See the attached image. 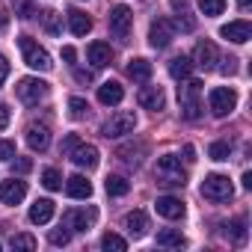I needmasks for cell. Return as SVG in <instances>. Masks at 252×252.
Returning <instances> with one entry per match:
<instances>
[{
    "label": "cell",
    "mask_w": 252,
    "mask_h": 252,
    "mask_svg": "<svg viewBox=\"0 0 252 252\" xmlns=\"http://www.w3.org/2000/svg\"><path fill=\"white\" fill-rule=\"evenodd\" d=\"M68 110H71V116H74V119H80V116H83V113L89 110V104H86L83 98H77V95H71V98H68Z\"/></svg>",
    "instance_id": "cell-36"
},
{
    "label": "cell",
    "mask_w": 252,
    "mask_h": 252,
    "mask_svg": "<svg viewBox=\"0 0 252 252\" xmlns=\"http://www.w3.org/2000/svg\"><path fill=\"white\" fill-rule=\"evenodd\" d=\"M131 9L125 6V3H119V6H113V12H110V33L116 36V39H122V42H128V36H131Z\"/></svg>",
    "instance_id": "cell-9"
},
{
    "label": "cell",
    "mask_w": 252,
    "mask_h": 252,
    "mask_svg": "<svg viewBox=\"0 0 252 252\" xmlns=\"http://www.w3.org/2000/svg\"><path fill=\"white\" fill-rule=\"evenodd\" d=\"M27 146L33 152H45L51 146V131H48V125H30L27 128Z\"/></svg>",
    "instance_id": "cell-15"
},
{
    "label": "cell",
    "mask_w": 252,
    "mask_h": 252,
    "mask_svg": "<svg viewBox=\"0 0 252 252\" xmlns=\"http://www.w3.org/2000/svg\"><path fill=\"white\" fill-rule=\"evenodd\" d=\"M237 3H240V9H246V6H249V0H237Z\"/></svg>",
    "instance_id": "cell-51"
},
{
    "label": "cell",
    "mask_w": 252,
    "mask_h": 252,
    "mask_svg": "<svg viewBox=\"0 0 252 252\" xmlns=\"http://www.w3.org/2000/svg\"><path fill=\"white\" fill-rule=\"evenodd\" d=\"M172 39H175V24H172L169 18H158V21H152V27H149V42H152V48L163 51V48L172 45Z\"/></svg>",
    "instance_id": "cell-7"
},
{
    "label": "cell",
    "mask_w": 252,
    "mask_h": 252,
    "mask_svg": "<svg viewBox=\"0 0 252 252\" xmlns=\"http://www.w3.org/2000/svg\"><path fill=\"white\" fill-rule=\"evenodd\" d=\"M178 27H181L184 33H190V30L196 27V21H193V18H190V15H187V12L181 9V12H178Z\"/></svg>",
    "instance_id": "cell-41"
},
{
    "label": "cell",
    "mask_w": 252,
    "mask_h": 252,
    "mask_svg": "<svg viewBox=\"0 0 252 252\" xmlns=\"http://www.w3.org/2000/svg\"><path fill=\"white\" fill-rule=\"evenodd\" d=\"M125 98V89H122V83H116V80H107V83H101L98 86V101L101 104H119Z\"/></svg>",
    "instance_id": "cell-21"
},
{
    "label": "cell",
    "mask_w": 252,
    "mask_h": 252,
    "mask_svg": "<svg viewBox=\"0 0 252 252\" xmlns=\"http://www.w3.org/2000/svg\"><path fill=\"white\" fill-rule=\"evenodd\" d=\"M12 158H15V143L0 140V160H12Z\"/></svg>",
    "instance_id": "cell-40"
},
{
    "label": "cell",
    "mask_w": 252,
    "mask_h": 252,
    "mask_svg": "<svg viewBox=\"0 0 252 252\" xmlns=\"http://www.w3.org/2000/svg\"><path fill=\"white\" fill-rule=\"evenodd\" d=\"M9 77V63H6V57L3 54H0V83H3Z\"/></svg>",
    "instance_id": "cell-44"
},
{
    "label": "cell",
    "mask_w": 252,
    "mask_h": 252,
    "mask_svg": "<svg viewBox=\"0 0 252 252\" xmlns=\"http://www.w3.org/2000/svg\"><path fill=\"white\" fill-rule=\"evenodd\" d=\"M95 222V211H65L63 214V225L68 231H89V225Z\"/></svg>",
    "instance_id": "cell-12"
},
{
    "label": "cell",
    "mask_w": 252,
    "mask_h": 252,
    "mask_svg": "<svg viewBox=\"0 0 252 252\" xmlns=\"http://www.w3.org/2000/svg\"><path fill=\"white\" fill-rule=\"evenodd\" d=\"M202 83L199 80H184L181 86H178V107H181V116L184 119H190V122H196L199 116H202Z\"/></svg>",
    "instance_id": "cell-1"
},
{
    "label": "cell",
    "mask_w": 252,
    "mask_h": 252,
    "mask_svg": "<svg viewBox=\"0 0 252 252\" xmlns=\"http://www.w3.org/2000/svg\"><path fill=\"white\" fill-rule=\"evenodd\" d=\"M9 246H12V249H24V252H33L39 243H36V237H33V234H12Z\"/></svg>",
    "instance_id": "cell-34"
},
{
    "label": "cell",
    "mask_w": 252,
    "mask_h": 252,
    "mask_svg": "<svg viewBox=\"0 0 252 252\" xmlns=\"http://www.w3.org/2000/svg\"><path fill=\"white\" fill-rule=\"evenodd\" d=\"M6 21H9V18H6L3 12H0V30H3V27H6Z\"/></svg>",
    "instance_id": "cell-50"
},
{
    "label": "cell",
    "mask_w": 252,
    "mask_h": 252,
    "mask_svg": "<svg viewBox=\"0 0 252 252\" xmlns=\"http://www.w3.org/2000/svg\"><path fill=\"white\" fill-rule=\"evenodd\" d=\"M158 243H160V246H172V249H181L187 240H184V234H181L178 228H163V231H158Z\"/></svg>",
    "instance_id": "cell-26"
},
{
    "label": "cell",
    "mask_w": 252,
    "mask_h": 252,
    "mask_svg": "<svg viewBox=\"0 0 252 252\" xmlns=\"http://www.w3.org/2000/svg\"><path fill=\"white\" fill-rule=\"evenodd\" d=\"M222 63H225V65H222V68H220V71H222V74H234V71H237V65H234V63H237V60H231V57H228V60H222Z\"/></svg>",
    "instance_id": "cell-46"
},
{
    "label": "cell",
    "mask_w": 252,
    "mask_h": 252,
    "mask_svg": "<svg viewBox=\"0 0 252 252\" xmlns=\"http://www.w3.org/2000/svg\"><path fill=\"white\" fill-rule=\"evenodd\" d=\"M240 181H243V187H246V190H252V172H243V178H240Z\"/></svg>",
    "instance_id": "cell-49"
},
{
    "label": "cell",
    "mask_w": 252,
    "mask_h": 252,
    "mask_svg": "<svg viewBox=\"0 0 252 252\" xmlns=\"http://www.w3.org/2000/svg\"><path fill=\"white\" fill-rule=\"evenodd\" d=\"M104 187H107V193H110V196H125V193H128V190H131V184H128V181H125L122 175H107V181H104Z\"/></svg>",
    "instance_id": "cell-29"
},
{
    "label": "cell",
    "mask_w": 252,
    "mask_h": 252,
    "mask_svg": "<svg viewBox=\"0 0 252 252\" xmlns=\"http://www.w3.org/2000/svg\"><path fill=\"white\" fill-rule=\"evenodd\" d=\"M77 143H80V137H77V134H68V137L63 140V146H60V152H63V155L68 158V155H71V152L77 149Z\"/></svg>",
    "instance_id": "cell-39"
},
{
    "label": "cell",
    "mask_w": 252,
    "mask_h": 252,
    "mask_svg": "<svg viewBox=\"0 0 252 252\" xmlns=\"http://www.w3.org/2000/svg\"><path fill=\"white\" fill-rule=\"evenodd\" d=\"M6 125H9V107H6V104H0V131H3Z\"/></svg>",
    "instance_id": "cell-43"
},
{
    "label": "cell",
    "mask_w": 252,
    "mask_h": 252,
    "mask_svg": "<svg viewBox=\"0 0 252 252\" xmlns=\"http://www.w3.org/2000/svg\"><path fill=\"white\" fill-rule=\"evenodd\" d=\"M217 60H220V54H217V45H214V42L205 39V42L196 45V51H193V65H199V68L208 71V68H214Z\"/></svg>",
    "instance_id": "cell-13"
},
{
    "label": "cell",
    "mask_w": 252,
    "mask_h": 252,
    "mask_svg": "<svg viewBox=\"0 0 252 252\" xmlns=\"http://www.w3.org/2000/svg\"><path fill=\"white\" fill-rule=\"evenodd\" d=\"M208 158L222 163V160H228V158H231V146H228V143H222V140H220V143H211V149H208Z\"/></svg>",
    "instance_id": "cell-32"
},
{
    "label": "cell",
    "mask_w": 252,
    "mask_h": 252,
    "mask_svg": "<svg viewBox=\"0 0 252 252\" xmlns=\"http://www.w3.org/2000/svg\"><path fill=\"white\" fill-rule=\"evenodd\" d=\"M68 30H71L74 36H86V33L92 30V18L83 15V12H77V9H71V12H68Z\"/></svg>",
    "instance_id": "cell-23"
},
{
    "label": "cell",
    "mask_w": 252,
    "mask_h": 252,
    "mask_svg": "<svg viewBox=\"0 0 252 252\" xmlns=\"http://www.w3.org/2000/svg\"><path fill=\"white\" fill-rule=\"evenodd\" d=\"M169 74H172L175 80H187V77L193 74V60H190V57H175V60L169 63Z\"/></svg>",
    "instance_id": "cell-25"
},
{
    "label": "cell",
    "mask_w": 252,
    "mask_h": 252,
    "mask_svg": "<svg viewBox=\"0 0 252 252\" xmlns=\"http://www.w3.org/2000/svg\"><path fill=\"white\" fill-rule=\"evenodd\" d=\"M125 228H128L131 237H143L149 231V217L146 211H131L128 217H125Z\"/></svg>",
    "instance_id": "cell-20"
},
{
    "label": "cell",
    "mask_w": 252,
    "mask_h": 252,
    "mask_svg": "<svg viewBox=\"0 0 252 252\" xmlns=\"http://www.w3.org/2000/svg\"><path fill=\"white\" fill-rule=\"evenodd\" d=\"M128 77H131V80L146 83V80L152 77V63H149V60H143V57L131 60V63H128Z\"/></svg>",
    "instance_id": "cell-24"
},
{
    "label": "cell",
    "mask_w": 252,
    "mask_h": 252,
    "mask_svg": "<svg viewBox=\"0 0 252 252\" xmlns=\"http://www.w3.org/2000/svg\"><path fill=\"white\" fill-rule=\"evenodd\" d=\"M65 193L71 199H89L92 196V184L83 175H71V178H65Z\"/></svg>",
    "instance_id": "cell-22"
},
{
    "label": "cell",
    "mask_w": 252,
    "mask_h": 252,
    "mask_svg": "<svg viewBox=\"0 0 252 252\" xmlns=\"http://www.w3.org/2000/svg\"><path fill=\"white\" fill-rule=\"evenodd\" d=\"M68 240H71V231H68L65 225L51 231V243H54V246H68Z\"/></svg>",
    "instance_id": "cell-37"
},
{
    "label": "cell",
    "mask_w": 252,
    "mask_h": 252,
    "mask_svg": "<svg viewBox=\"0 0 252 252\" xmlns=\"http://www.w3.org/2000/svg\"><path fill=\"white\" fill-rule=\"evenodd\" d=\"M137 101H140V107H146V110H163V89L160 86H143L140 92H137Z\"/></svg>",
    "instance_id": "cell-16"
},
{
    "label": "cell",
    "mask_w": 252,
    "mask_h": 252,
    "mask_svg": "<svg viewBox=\"0 0 252 252\" xmlns=\"http://www.w3.org/2000/svg\"><path fill=\"white\" fill-rule=\"evenodd\" d=\"M74 77L80 83H92V71H83V68H74Z\"/></svg>",
    "instance_id": "cell-47"
},
{
    "label": "cell",
    "mask_w": 252,
    "mask_h": 252,
    "mask_svg": "<svg viewBox=\"0 0 252 252\" xmlns=\"http://www.w3.org/2000/svg\"><path fill=\"white\" fill-rule=\"evenodd\" d=\"M202 196L211 199V202H228V199L234 196V187H231L228 175L214 172V175H208V178L202 181Z\"/></svg>",
    "instance_id": "cell-5"
},
{
    "label": "cell",
    "mask_w": 252,
    "mask_h": 252,
    "mask_svg": "<svg viewBox=\"0 0 252 252\" xmlns=\"http://www.w3.org/2000/svg\"><path fill=\"white\" fill-rule=\"evenodd\" d=\"M199 9H202L208 18H214V15H222V9H225V0H199Z\"/></svg>",
    "instance_id": "cell-35"
},
{
    "label": "cell",
    "mask_w": 252,
    "mask_h": 252,
    "mask_svg": "<svg viewBox=\"0 0 252 252\" xmlns=\"http://www.w3.org/2000/svg\"><path fill=\"white\" fill-rule=\"evenodd\" d=\"M222 228H225V237H231L234 243H243V240H246V222H243V220L222 222Z\"/></svg>",
    "instance_id": "cell-28"
},
{
    "label": "cell",
    "mask_w": 252,
    "mask_h": 252,
    "mask_svg": "<svg viewBox=\"0 0 252 252\" xmlns=\"http://www.w3.org/2000/svg\"><path fill=\"white\" fill-rule=\"evenodd\" d=\"M42 184H45L48 190H63V175H60L54 166H48V169H42Z\"/></svg>",
    "instance_id": "cell-33"
},
{
    "label": "cell",
    "mask_w": 252,
    "mask_h": 252,
    "mask_svg": "<svg viewBox=\"0 0 252 252\" xmlns=\"http://www.w3.org/2000/svg\"><path fill=\"white\" fill-rule=\"evenodd\" d=\"M30 169H33V160H30V158H18V160H15V172H18V175H27Z\"/></svg>",
    "instance_id": "cell-42"
},
{
    "label": "cell",
    "mask_w": 252,
    "mask_h": 252,
    "mask_svg": "<svg viewBox=\"0 0 252 252\" xmlns=\"http://www.w3.org/2000/svg\"><path fill=\"white\" fill-rule=\"evenodd\" d=\"M143 152H146L143 146H122V149H119V158H122L125 163H131V166H140V158H137V155H143Z\"/></svg>",
    "instance_id": "cell-31"
},
{
    "label": "cell",
    "mask_w": 252,
    "mask_h": 252,
    "mask_svg": "<svg viewBox=\"0 0 252 252\" xmlns=\"http://www.w3.org/2000/svg\"><path fill=\"white\" fill-rule=\"evenodd\" d=\"M184 155H187V160H190V163L196 160V149H193V146H184Z\"/></svg>",
    "instance_id": "cell-48"
},
{
    "label": "cell",
    "mask_w": 252,
    "mask_h": 252,
    "mask_svg": "<svg viewBox=\"0 0 252 252\" xmlns=\"http://www.w3.org/2000/svg\"><path fill=\"white\" fill-rule=\"evenodd\" d=\"M15 92H18V98H21L24 104H39V101L48 95V83L39 80V77H21L18 86H15Z\"/></svg>",
    "instance_id": "cell-8"
},
{
    "label": "cell",
    "mask_w": 252,
    "mask_h": 252,
    "mask_svg": "<svg viewBox=\"0 0 252 252\" xmlns=\"http://www.w3.org/2000/svg\"><path fill=\"white\" fill-rule=\"evenodd\" d=\"M155 208H158V214L166 217V220H181V217H184V202L175 199V196H160V199L155 202Z\"/></svg>",
    "instance_id": "cell-17"
},
{
    "label": "cell",
    "mask_w": 252,
    "mask_h": 252,
    "mask_svg": "<svg viewBox=\"0 0 252 252\" xmlns=\"http://www.w3.org/2000/svg\"><path fill=\"white\" fill-rule=\"evenodd\" d=\"M18 45H21V54H24V63L30 65V68H36V71H48L54 63H51V54L39 45V42H33L30 36H21L18 39Z\"/></svg>",
    "instance_id": "cell-4"
},
{
    "label": "cell",
    "mask_w": 252,
    "mask_h": 252,
    "mask_svg": "<svg viewBox=\"0 0 252 252\" xmlns=\"http://www.w3.org/2000/svg\"><path fill=\"white\" fill-rule=\"evenodd\" d=\"M220 36L225 42H234V45H246L252 39V24L249 21H228L225 27H220Z\"/></svg>",
    "instance_id": "cell-10"
},
{
    "label": "cell",
    "mask_w": 252,
    "mask_h": 252,
    "mask_svg": "<svg viewBox=\"0 0 252 252\" xmlns=\"http://www.w3.org/2000/svg\"><path fill=\"white\" fill-rule=\"evenodd\" d=\"M51 220H54V202H51V199L33 202V208H30V222H33V225H45V222H51Z\"/></svg>",
    "instance_id": "cell-19"
},
{
    "label": "cell",
    "mask_w": 252,
    "mask_h": 252,
    "mask_svg": "<svg viewBox=\"0 0 252 252\" xmlns=\"http://www.w3.org/2000/svg\"><path fill=\"white\" fill-rule=\"evenodd\" d=\"M24 196H27V184L18 181V178L0 184V202H3V205H18Z\"/></svg>",
    "instance_id": "cell-14"
},
{
    "label": "cell",
    "mask_w": 252,
    "mask_h": 252,
    "mask_svg": "<svg viewBox=\"0 0 252 252\" xmlns=\"http://www.w3.org/2000/svg\"><path fill=\"white\" fill-rule=\"evenodd\" d=\"M101 246L107 249V252H125V237H119V234H113V231H107L104 237H101Z\"/></svg>",
    "instance_id": "cell-30"
},
{
    "label": "cell",
    "mask_w": 252,
    "mask_h": 252,
    "mask_svg": "<svg viewBox=\"0 0 252 252\" xmlns=\"http://www.w3.org/2000/svg\"><path fill=\"white\" fill-rule=\"evenodd\" d=\"M155 175H158V184H163V187H184V184H187V172L181 169V160H178L175 155L158 158Z\"/></svg>",
    "instance_id": "cell-2"
},
{
    "label": "cell",
    "mask_w": 252,
    "mask_h": 252,
    "mask_svg": "<svg viewBox=\"0 0 252 252\" xmlns=\"http://www.w3.org/2000/svg\"><path fill=\"white\" fill-rule=\"evenodd\" d=\"M208 107H211V113L214 116H228L234 107H237V92L231 89V86H217V89H211V95H208Z\"/></svg>",
    "instance_id": "cell-6"
},
{
    "label": "cell",
    "mask_w": 252,
    "mask_h": 252,
    "mask_svg": "<svg viewBox=\"0 0 252 252\" xmlns=\"http://www.w3.org/2000/svg\"><path fill=\"white\" fill-rule=\"evenodd\" d=\"M68 158H71V163H74V166H80V169H95L101 155H98V149H95V146H89V143H77V149H74Z\"/></svg>",
    "instance_id": "cell-11"
},
{
    "label": "cell",
    "mask_w": 252,
    "mask_h": 252,
    "mask_svg": "<svg viewBox=\"0 0 252 252\" xmlns=\"http://www.w3.org/2000/svg\"><path fill=\"white\" fill-rule=\"evenodd\" d=\"M12 6H15L18 18H33V3L30 0H12Z\"/></svg>",
    "instance_id": "cell-38"
},
{
    "label": "cell",
    "mask_w": 252,
    "mask_h": 252,
    "mask_svg": "<svg viewBox=\"0 0 252 252\" xmlns=\"http://www.w3.org/2000/svg\"><path fill=\"white\" fill-rule=\"evenodd\" d=\"M63 60H65V63H74V60H77V51H74L71 45H65V48H63Z\"/></svg>",
    "instance_id": "cell-45"
},
{
    "label": "cell",
    "mask_w": 252,
    "mask_h": 252,
    "mask_svg": "<svg viewBox=\"0 0 252 252\" xmlns=\"http://www.w3.org/2000/svg\"><path fill=\"white\" fill-rule=\"evenodd\" d=\"M39 18H42V27H45V33H51V36H57V33L63 30V15H60V12H54V9H48V12H42Z\"/></svg>",
    "instance_id": "cell-27"
},
{
    "label": "cell",
    "mask_w": 252,
    "mask_h": 252,
    "mask_svg": "<svg viewBox=\"0 0 252 252\" xmlns=\"http://www.w3.org/2000/svg\"><path fill=\"white\" fill-rule=\"evenodd\" d=\"M134 128H137V116H134L131 110H119V113H113V116L104 122L101 134H104L107 140H116V137H125V134H134Z\"/></svg>",
    "instance_id": "cell-3"
},
{
    "label": "cell",
    "mask_w": 252,
    "mask_h": 252,
    "mask_svg": "<svg viewBox=\"0 0 252 252\" xmlns=\"http://www.w3.org/2000/svg\"><path fill=\"white\" fill-rule=\"evenodd\" d=\"M86 57H89V63H92L95 68H104V65H110L113 51H110V45H107V42H92V45L86 48Z\"/></svg>",
    "instance_id": "cell-18"
}]
</instances>
